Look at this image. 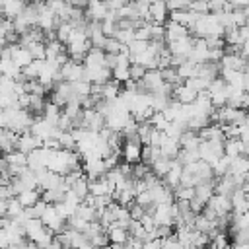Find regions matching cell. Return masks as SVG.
I'll return each mask as SVG.
<instances>
[{
  "label": "cell",
  "instance_id": "cell-23",
  "mask_svg": "<svg viewBox=\"0 0 249 249\" xmlns=\"http://www.w3.org/2000/svg\"><path fill=\"white\" fill-rule=\"evenodd\" d=\"M214 185H216V181H214V179H212V181H202V183L195 185V198H196V200H200V202L206 206L208 198L214 195Z\"/></svg>",
  "mask_w": 249,
  "mask_h": 249
},
{
  "label": "cell",
  "instance_id": "cell-1",
  "mask_svg": "<svg viewBox=\"0 0 249 249\" xmlns=\"http://www.w3.org/2000/svg\"><path fill=\"white\" fill-rule=\"evenodd\" d=\"M82 160H84L82 169H84L88 181H93V179L105 175L107 169H105V165H103V158H101V156H97V154H86V156H82Z\"/></svg>",
  "mask_w": 249,
  "mask_h": 249
},
{
  "label": "cell",
  "instance_id": "cell-5",
  "mask_svg": "<svg viewBox=\"0 0 249 249\" xmlns=\"http://www.w3.org/2000/svg\"><path fill=\"white\" fill-rule=\"evenodd\" d=\"M41 222L45 224V228H47L51 233H60V231L66 228V220L54 210L53 204H49V208H47L45 214L41 216Z\"/></svg>",
  "mask_w": 249,
  "mask_h": 249
},
{
  "label": "cell",
  "instance_id": "cell-19",
  "mask_svg": "<svg viewBox=\"0 0 249 249\" xmlns=\"http://www.w3.org/2000/svg\"><path fill=\"white\" fill-rule=\"evenodd\" d=\"M163 35H165V41L169 43V41H175V39L187 37V35H189V29L169 19V21H165V23H163Z\"/></svg>",
  "mask_w": 249,
  "mask_h": 249
},
{
  "label": "cell",
  "instance_id": "cell-24",
  "mask_svg": "<svg viewBox=\"0 0 249 249\" xmlns=\"http://www.w3.org/2000/svg\"><path fill=\"white\" fill-rule=\"evenodd\" d=\"M198 144H200V138H198V132H196V130L187 128V130L179 136V146H181V150H198Z\"/></svg>",
  "mask_w": 249,
  "mask_h": 249
},
{
  "label": "cell",
  "instance_id": "cell-48",
  "mask_svg": "<svg viewBox=\"0 0 249 249\" xmlns=\"http://www.w3.org/2000/svg\"><path fill=\"white\" fill-rule=\"evenodd\" d=\"M231 235H233V241L249 243V228H245V230H237V231H231Z\"/></svg>",
  "mask_w": 249,
  "mask_h": 249
},
{
  "label": "cell",
  "instance_id": "cell-6",
  "mask_svg": "<svg viewBox=\"0 0 249 249\" xmlns=\"http://www.w3.org/2000/svg\"><path fill=\"white\" fill-rule=\"evenodd\" d=\"M204 208L210 210L216 218H220V216H226V214L231 212V200H230V196H224V195H216V193H214V195L208 198V202H206Z\"/></svg>",
  "mask_w": 249,
  "mask_h": 249
},
{
  "label": "cell",
  "instance_id": "cell-38",
  "mask_svg": "<svg viewBox=\"0 0 249 249\" xmlns=\"http://www.w3.org/2000/svg\"><path fill=\"white\" fill-rule=\"evenodd\" d=\"M123 49H124V45L119 43L115 37H107L105 43H103V51L109 53V54H119V53H123Z\"/></svg>",
  "mask_w": 249,
  "mask_h": 249
},
{
  "label": "cell",
  "instance_id": "cell-13",
  "mask_svg": "<svg viewBox=\"0 0 249 249\" xmlns=\"http://www.w3.org/2000/svg\"><path fill=\"white\" fill-rule=\"evenodd\" d=\"M167 16H169V10H167L165 0H152L150 2V19L154 23L163 25L167 21Z\"/></svg>",
  "mask_w": 249,
  "mask_h": 249
},
{
  "label": "cell",
  "instance_id": "cell-10",
  "mask_svg": "<svg viewBox=\"0 0 249 249\" xmlns=\"http://www.w3.org/2000/svg\"><path fill=\"white\" fill-rule=\"evenodd\" d=\"M163 84H165V82H163V78H161L160 68H156V70H146L144 78L140 80V88H142L144 93H154V91H158Z\"/></svg>",
  "mask_w": 249,
  "mask_h": 249
},
{
  "label": "cell",
  "instance_id": "cell-28",
  "mask_svg": "<svg viewBox=\"0 0 249 249\" xmlns=\"http://www.w3.org/2000/svg\"><path fill=\"white\" fill-rule=\"evenodd\" d=\"M175 70H177V76L185 82V80H189V78H196V74H198V64L191 62V60L187 58V60H185V62H181Z\"/></svg>",
  "mask_w": 249,
  "mask_h": 249
},
{
  "label": "cell",
  "instance_id": "cell-21",
  "mask_svg": "<svg viewBox=\"0 0 249 249\" xmlns=\"http://www.w3.org/2000/svg\"><path fill=\"white\" fill-rule=\"evenodd\" d=\"M181 171H183V165H181L177 160H173V161H171V169H169V171L165 173V177H163V185L173 191V189L181 183Z\"/></svg>",
  "mask_w": 249,
  "mask_h": 249
},
{
  "label": "cell",
  "instance_id": "cell-46",
  "mask_svg": "<svg viewBox=\"0 0 249 249\" xmlns=\"http://www.w3.org/2000/svg\"><path fill=\"white\" fill-rule=\"evenodd\" d=\"M140 224H142V228H144L148 233H150V231H154V230H156V226H158L152 214H144V216L140 218Z\"/></svg>",
  "mask_w": 249,
  "mask_h": 249
},
{
  "label": "cell",
  "instance_id": "cell-22",
  "mask_svg": "<svg viewBox=\"0 0 249 249\" xmlns=\"http://www.w3.org/2000/svg\"><path fill=\"white\" fill-rule=\"evenodd\" d=\"M169 16H171V21H175V23L187 27V29H189V27L195 23V19L198 18V14H195V12H191V10H175V12H169Z\"/></svg>",
  "mask_w": 249,
  "mask_h": 249
},
{
  "label": "cell",
  "instance_id": "cell-20",
  "mask_svg": "<svg viewBox=\"0 0 249 249\" xmlns=\"http://www.w3.org/2000/svg\"><path fill=\"white\" fill-rule=\"evenodd\" d=\"M196 91L195 89H191V88H187L185 84H181V86H175L173 88V93H171V99H175V101H179L181 105H187V103H193L195 99H196Z\"/></svg>",
  "mask_w": 249,
  "mask_h": 249
},
{
  "label": "cell",
  "instance_id": "cell-18",
  "mask_svg": "<svg viewBox=\"0 0 249 249\" xmlns=\"http://www.w3.org/2000/svg\"><path fill=\"white\" fill-rule=\"evenodd\" d=\"M249 173V158L247 156H237L230 161V169L228 175L231 177H245Z\"/></svg>",
  "mask_w": 249,
  "mask_h": 249
},
{
  "label": "cell",
  "instance_id": "cell-27",
  "mask_svg": "<svg viewBox=\"0 0 249 249\" xmlns=\"http://www.w3.org/2000/svg\"><path fill=\"white\" fill-rule=\"evenodd\" d=\"M171 161L173 160H169V158H163V156H160L158 160H154L152 161V165H150V171L156 175V177H160V179H163L165 177V173L171 169Z\"/></svg>",
  "mask_w": 249,
  "mask_h": 249
},
{
  "label": "cell",
  "instance_id": "cell-4",
  "mask_svg": "<svg viewBox=\"0 0 249 249\" xmlns=\"http://www.w3.org/2000/svg\"><path fill=\"white\" fill-rule=\"evenodd\" d=\"M140 154H142V144L138 138H128L123 142V148H121V158L124 160V163L128 165H134L140 161Z\"/></svg>",
  "mask_w": 249,
  "mask_h": 249
},
{
  "label": "cell",
  "instance_id": "cell-55",
  "mask_svg": "<svg viewBox=\"0 0 249 249\" xmlns=\"http://www.w3.org/2000/svg\"><path fill=\"white\" fill-rule=\"evenodd\" d=\"M243 74H245V78H247V80H249V64H247V66H245V70H243Z\"/></svg>",
  "mask_w": 249,
  "mask_h": 249
},
{
  "label": "cell",
  "instance_id": "cell-12",
  "mask_svg": "<svg viewBox=\"0 0 249 249\" xmlns=\"http://www.w3.org/2000/svg\"><path fill=\"white\" fill-rule=\"evenodd\" d=\"M113 193H115V185L105 175L89 181V195H93V196H105V195L113 196Z\"/></svg>",
  "mask_w": 249,
  "mask_h": 249
},
{
  "label": "cell",
  "instance_id": "cell-8",
  "mask_svg": "<svg viewBox=\"0 0 249 249\" xmlns=\"http://www.w3.org/2000/svg\"><path fill=\"white\" fill-rule=\"evenodd\" d=\"M58 74H60L62 82H70V84L72 82H80V80H84V64L68 58V62L58 70Z\"/></svg>",
  "mask_w": 249,
  "mask_h": 249
},
{
  "label": "cell",
  "instance_id": "cell-35",
  "mask_svg": "<svg viewBox=\"0 0 249 249\" xmlns=\"http://www.w3.org/2000/svg\"><path fill=\"white\" fill-rule=\"evenodd\" d=\"M173 196L175 200H191L195 196V187H187V185H177L173 189Z\"/></svg>",
  "mask_w": 249,
  "mask_h": 249
},
{
  "label": "cell",
  "instance_id": "cell-49",
  "mask_svg": "<svg viewBox=\"0 0 249 249\" xmlns=\"http://www.w3.org/2000/svg\"><path fill=\"white\" fill-rule=\"evenodd\" d=\"M142 245H144V241H140V239H136V237H130V235H128V239H126V243H124L126 249H142Z\"/></svg>",
  "mask_w": 249,
  "mask_h": 249
},
{
  "label": "cell",
  "instance_id": "cell-40",
  "mask_svg": "<svg viewBox=\"0 0 249 249\" xmlns=\"http://www.w3.org/2000/svg\"><path fill=\"white\" fill-rule=\"evenodd\" d=\"M113 37H115L119 43H123V45L126 47L128 43L134 41V29H121V27H117V31H115Z\"/></svg>",
  "mask_w": 249,
  "mask_h": 249
},
{
  "label": "cell",
  "instance_id": "cell-30",
  "mask_svg": "<svg viewBox=\"0 0 249 249\" xmlns=\"http://www.w3.org/2000/svg\"><path fill=\"white\" fill-rule=\"evenodd\" d=\"M68 191H72V193H74V195L84 202V200H86V196L89 195V181H88V177H86V175H84V177H80V179H78V181H76Z\"/></svg>",
  "mask_w": 249,
  "mask_h": 249
},
{
  "label": "cell",
  "instance_id": "cell-34",
  "mask_svg": "<svg viewBox=\"0 0 249 249\" xmlns=\"http://www.w3.org/2000/svg\"><path fill=\"white\" fill-rule=\"evenodd\" d=\"M76 216H80L82 220H86V222H95L97 220V210L95 208H91L89 204H86V202H82L78 208H76V212H74Z\"/></svg>",
  "mask_w": 249,
  "mask_h": 249
},
{
  "label": "cell",
  "instance_id": "cell-32",
  "mask_svg": "<svg viewBox=\"0 0 249 249\" xmlns=\"http://www.w3.org/2000/svg\"><path fill=\"white\" fill-rule=\"evenodd\" d=\"M72 31H74V27H72L68 21H60V23L56 25V33H54V37H56V39H58L62 45H66V43L70 41Z\"/></svg>",
  "mask_w": 249,
  "mask_h": 249
},
{
  "label": "cell",
  "instance_id": "cell-16",
  "mask_svg": "<svg viewBox=\"0 0 249 249\" xmlns=\"http://www.w3.org/2000/svg\"><path fill=\"white\" fill-rule=\"evenodd\" d=\"M247 66V60L239 54V53H233V54H224L220 58V68H230V70H239L243 72Z\"/></svg>",
  "mask_w": 249,
  "mask_h": 249
},
{
  "label": "cell",
  "instance_id": "cell-44",
  "mask_svg": "<svg viewBox=\"0 0 249 249\" xmlns=\"http://www.w3.org/2000/svg\"><path fill=\"white\" fill-rule=\"evenodd\" d=\"M191 2H193V0H165L169 12H175V10H189V4H191Z\"/></svg>",
  "mask_w": 249,
  "mask_h": 249
},
{
  "label": "cell",
  "instance_id": "cell-14",
  "mask_svg": "<svg viewBox=\"0 0 249 249\" xmlns=\"http://www.w3.org/2000/svg\"><path fill=\"white\" fill-rule=\"evenodd\" d=\"M189 60L195 62V64H204V62H208V47H206L204 39H196V37H195L193 49H191V53H189Z\"/></svg>",
  "mask_w": 249,
  "mask_h": 249
},
{
  "label": "cell",
  "instance_id": "cell-3",
  "mask_svg": "<svg viewBox=\"0 0 249 249\" xmlns=\"http://www.w3.org/2000/svg\"><path fill=\"white\" fill-rule=\"evenodd\" d=\"M198 156H200L202 161H206V163L212 167V165L224 156V144L200 140V144H198Z\"/></svg>",
  "mask_w": 249,
  "mask_h": 249
},
{
  "label": "cell",
  "instance_id": "cell-2",
  "mask_svg": "<svg viewBox=\"0 0 249 249\" xmlns=\"http://www.w3.org/2000/svg\"><path fill=\"white\" fill-rule=\"evenodd\" d=\"M206 93H208V97H210L214 109H216V107H224V105L228 103V84H226L222 78H214V80L208 84Z\"/></svg>",
  "mask_w": 249,
  "mask_h": 249
},
{
  "label": "cell",
  "instance_id": "cell-7",
  "mask_svg": "<svg viewBox=\"0 0 249 249\" xmlns=\"http://www.w3.org/2000/svg\"><path fill=\"white\" fill-rule=\"evenodd\" d=\"M152 216H154L158 226L173 228L175 226V202H171V204H156V210H154Z\"/></svg>",
  "mask_w": 249,
  "mask_h": 249
},
{
  "label": "cell",
  "instance_id": "cell-45",
  "mask_svg": "<svg viewBox=\"0 0 249 249\" xmlns=\"http://www.w3.org/2000/svg\"><path fill=\"white\" fill-rule=\"evenodd\" d=\"M144 74H146V68L142 64H130V80L140 82L144 78Z\"/></svg>",
  "mask_w": 249,
  "mask_h": 249
},
{
  "label": "cell",
  "instance_id": "cell-15",
  "mask_svg": "<svg viewBox=\"0 0 249 249\" xmlns=\"http://www.w3.org/2000/svg\"><path fill=\"white\" fill-rule=\"evenodd\" d=\"M18 136L19 134H16L14 130L0 126V152H4V154L14 152L16 150V144H18Z\"/></svg>",
  "mask_w": 249,
  "mask_h": 249
},
{
  "label": "cell",
  "instance_id": "cell-26",
  "mask_svg": "<svg viewBox=\"0 0 249 249\" xmlns=\"http://www.w3.org/2000/svg\"><path fill=\"white\" fill-rule=\"evenodd\" d=\"M224 156H228L230 160L243 156V142L239 138H226L224 140Z\"/></svg>",
  "mask_w": 249,
  "mask_h": 249
},
{
  "label": "cell",
  "instance_id": "cell-9",
  "mask_svg": "<svg viewBox=\"0 0 249 249\" xmlns=\"http://www.w3.org/2000/svg\"><path fill=\"white\" fill-rule=\"evenodd\" d=\"M193 43H195V37L187 35V37L169 41V43H167V51H169L171 56H183V58H189V53H191V49H193Z\"/></svg>",
  "mask_w": 249,
  "mask_h": 249
},
{
  "label": "cell",
  "instance_id": "cell-52",
  "mask_svg": "<svg viewBox=\"0 0 249 249\" xmlns=\"http://www.w3.org/2000/svg\"><path fill=\"white\" fill-rule=\"evenodd\" d=\"M239 54L247 60V64H249V41H245L243 45H241V49H239Z\"/></svg>",
  "mask_w": 249,
  "mask_h": 249
},
{
  "label": "cell",
  "instance_id": "cell-54",
  "mask_svg": "<svg viewBox=\"0 0 249 249\" xmlns=\"http://www.w3.org/2000/svg\"><path fill=\"white\" fill-rule=\"evenodd\" d=\"M103 249H126L124 245H121V243H109L107 247H103Z\"/></svg>",
  "mask_w": 249,
  "mask_h": 249
},
{
  "label": "cell",
  "instance_id": "cell-51",
  "mask_svg": "<svg viewBox=\"0 0 249 249\" xmlns=\"http://www.w3.org/2000/svg\"><path fill=\"white\" fill-rule=\"evenodd\" d=\"M72 8H80V10H84V8H88V4H89V0H66Z\"/></svg>",
  "mask_w": 249,
  "mask_h": 249
},
{
  "label": "cell",
  "instance_id": "cell-41",
  "mask_svg": "<svg viewBox=\"0 0 249 249\" xmlns=\"http://www.w3.org/2000/svg\"><path fill=\"white\" fill-rule=\"evenodd\" d=\"M25 49L31 53L33 60H45V56H47V51H45V43H31V45H27Z\"/></svg>",
  "mask_w": 249,
  "mask_h": 249
},
{
  "label": "cell",
  "instance_id": "cell-50",
  "mask_svg": "<svg viewBox=\"0 0 249 249\" xmlns=\"http://www.w3.org/2000/svg\"><path fill=\"white\" fill-rule=\"evenodd\" d=\"M142 249H161V241L160 239H148V241H144Z\"/></svg>",
  "mask_w": 249,
  "mask_h": 249
},
{
  "label": "cell",
  "instance_id": "cell-33",
  "mask_svg": "<svg viewBox=\"0 0 249 249\" xmlns=\"http://www.w3.org/2000/svg\"><path fill=\"white\" fill-rule=\"evenodd\" d=\"M64 189H47V191H43V200L47 202V204H56V202H62V198H64Z\"/></svg>",
  "mask_w": 249,
  "mask_h": 249
},
{
  "label": "cell",
  "instance_id": "cell-42",
  "mask_svg": "<svg viewBox=\"0 0 249 249\" xmlns=\"http://www.w3.org/2000/svg\"><path fill=\"white\" fill-rule=\"evenodd\" d=\"M189 10L191 12H195V14H208L210 10H208V2H204V0H193L191 4H189Z\"/></svg>",
  "mask_w": 249,
  "mask_h": 249
},
{
  "label": "cell",
  "instance_id": "cell-53",
  "mask_svg": "<svg viewBox=\"0 0 249 249\" xmlns=\"http://www.w3.org/2000/svg\"><path fill=\"white\" fill-rule=\"evenodd\" d=\"M230 249H249V243H241V241H233V245Z\"/></svg>",
  "mask_w": 249,
  "mask_h": 249
},
{
  "label": "cell",
  "instance_id": "cell-37",
  "mask_svg": "<svg viewBox=\"0 0 249 249\" xmlns=\"http://www.w3.org/2000/svg\"><path fill=\"white\" fill-rule=\"evenodd\" d=\"M160 158V150L154 146H142V154H140V161L146 165H152L154 160Z\"/></svg>",
  "mask_w": 249,
  "mask_h": 249
},
{
  "label": "cell",
  "instance_id": "cell-11",
  "mask_svg": "<svg viewBox=\"0 0 249 249\" xmlns=\"http://www.w3.org/2000/svg\"><path fill=\"white\" fill-rule=\"evenodd\" d=\"M41 146H43V142H41L37 136H33L31 132H23V134L18 136L16 150L21 152V154H25V156H29L33 150H37V148H41Z\"/></svg>",
  "mask_w": 249,
  "mask_h": 249
},
{
  "label": "cell",
  "instance_id": "cell-17",
  "mask_svg": "<svg viewBox=\"0 0 249 249\" xmlns=\"http://www.w3.org/2000/svg\"><path fill=\"white\" fill-rule=\"evenodd\" d=\"M158 150H160V156L169 158V160H175L177 154H179V150H181V146H179V140L169 138V136L165 134L163 140H161V144L158 146Z\"/></svg>",
  "mask_w": 249,
  "mask_h": 249
},
{
  "label": "cell",
  "instance_id": "cell-31",
  "mask_svg": "<svg viewBox=\"0 0 249 249\" xmlns=\"http://www.w3.org/2000/svg\"><path fill=\"white\" fill-rule=\"evenodd\" d=\"M60 115H62V109H60L58 105H54V103H51V101L45 103V109H43V119H45V121H49L51 124L56 126V121H58Z\"/></svg>",
  "mask_w": 249,
  "mask_h": 249
},
{
  "label": "cell",
  "instance_id": "cell-25",
  "mask_svg": "<svg viewBox=\"0 0 249 249\" xmlns=\"http://www.w3.org/2000/svg\"><path fill=\"white\" fill-rule=\"evenodd\" d=\"M105 231H107L109 243H121V245H124L126 239H128V230H126V228H121V226H117V224H111Z\"/></svg>",
  "mask_w": 249,
  "mask_h": 249
},
{
  "label": "cell",
  "instance_id": "cell-56",
  "mask_svg": "<svg viewBox=\"0 0 249 249\" xmlns=\"http://www.w3.org/2000/svg\"><path fill=\"white\" fill-rule=\"evenodd\" d=\"M206 249H216V247H214V245H210V247H206Z\"/></svg>",
  "mask_w": 249,
  "mask_h": 249
},
{
  "label": "cell",
  "instance_id": "cell-47",
  "mask_svg": "<svg viewBox=\"0 0 249 249\" xmlns=\"http://www.w3.org/2000/svg\"><path fill=\"white\" fill-rule=\"evenodd\" d=\"M128 214H130V218L132 220H140L144 214H146V210L140 206V204H136V202H132L130 206H128Z\"/></svg>",
  "mask_w": 249,
  "mask_h": 249
},
{
  "label": "cell",
  "instance_id": "cell-43",
  "mask_svg": "<svg viewBox=\"0 0 249 249\" xmlns=\"http://www.w3.org/2000/svg\"><path fill=\"white\" fill-rule=\"evenodd\" d=\"M134 202L136 204H140L144 210L148 208V206H152L154 204V200H152V195H150V191H144V193H140V195H136L134 196Z\"/></svg>",
  "mask_w": 249,
  "mask_h": 249
},
{
  "label": "cell",
  "instance_id": "cell-36",
  "mask_svg": "<svg viewBox=\"0 0 249 249\" xmlns=\"http://www.w3.org/2000/svg\"><path fill=\"white\" fill-rule=\"evenodd\" d=\"M21 212H23L21 202H19L16 196H14V198H10V200H8V208H6V218L16 220V218H19V216H21Z\"/></svg>",
  "mask_w": 249,
  "mask_h": 249
},
{
  "label": "cell",
  "instance_id": "cell-39",
  "mask_svg": "<svg viewBox=\"0 0 249 249\" xmlns=\"http://www.w3.org/2000/svg\"><path fill=\"white\" fill-rule=\"evenodd\" d=\"M150 124H152L156 130H160V132H165V128H167L169 121L163 117V113H161V111H156V113L152 115V119H150Z\"/></svg>",
  "mask_w": 249,
  "mask_h": 249
},
{
  "label": "cell",
  "instance_id": "cell-29",
  "mask_svg": "<svg viewBox=\"0 0 249 249\" xmlns=\"http://www.w3.org/2000/svg\"><path fill=\"white\" fill-rule=\"evenodd\" d=\"M16 198L21 202L23 208H29V206H33V204L41 198V191H39V189H27V191H21Z\"/></svg>",
  "mask_w": 249,
  "mask_h": 249
}]
</instances>
